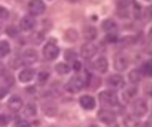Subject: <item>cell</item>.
I'll return each instance as SVG.
<instances>
[{"label": "cell", "mask_w": 152, "mask_h": 127, "mask_svg": "<svg viewBox=\"0 0 152 127\" xmlns=\"http://www.w3.org/2000/svg\"><path fill=\"white\" fill-rule=\"evenodd\" d=\"M99 101L103 105L117 107L118 105V96L114 90H103L99 93Z\"/></svg>", "instance_id": "6da1fadb"}, {"label": "cell", "mask_w": 152, "mask_h": 127, "mask_svg": "<svg viewBox=\"0 0 152 127\" xmlns=\"http://www.w3.org/2000/svg\"><path fill=\"white\" fill-rule=\"evenodd\" d=\"M85 86V81L84 78L81 77V75H74V77L70 78V81L67 82V85H66V90L70 93H78L81 92L82 89H84Z\"/></svg>", "instance_id": "7a4b0ae2"}, {"label": "cell", "mask_w": 152, "mask_h": 127, "mask_svg": "<svg viewBox=\"0 0 152 127\" xmlns=\"http://www.w3.org/2000/svg\"><path fill=\"white\" fill-rule=\"evenodd\" d=\"M45 3L41 1V0H33V1H29L28 3V11L30 17H37V15H42L45 12Z\"/></svg>", "instance_id": "3957f363"}, {"label": "cell", "mask_w": 152, "mask_h": 127, "mask_svg": "<svg viewBox=\"0 0 152 127\" xmlns=\"http://www.w3.org/2000/svg\"><path fill=\"white\" fill-rule=\"evenodd\" d=\"M42 55H44V59L51 62V60H55L59 56V48L53 41L47 42L44 49H42Z\"/></svg>", "instance_id": "277c9868"}, {"label": "cell", "mask_w": 152, "mask_h": 127, "mask_svg": "<svg viewBox=\"0 0 152 127\" xmlns=\"http://www.w3.org/2000/svg\"><path fill=\"white\" fill-rule=\"evenodd\" d=\"M97 119H99L102 123L111 126V124H114L117 122V113L111 110H106V108H104V110H100L99 112H97Z\"/></svg>", "instance_id": "5b68a950"}, {"label": "cell", "mask_w": 152, "mask_h": 127, "mask_svg": "<svg viewBox=\"0 0 152 127\" xmlns=\"http://www.w3.org/2000/svg\"><path fill=\"white\" fill-rule=\"evenodd\" d=\"M132 111H133V115L137 118L142 116L147 113L148 111V104L144 99H137L134 101H132Z\"/></svg>", "instance_id": "8992f818"}, {"label": "cell", "mask_w": 152, "mask_h": 127, "mask_svg": "<svg viewBox=\"0 0 152 127\" xmlns=\"http://www.w3.org/2000/svg\"><path fill=\"white\" fill-rule=\"evenodd\" d=\"M21 60H22V64L32 66V64H34L39 60V53H37L36 49H26L25 52L22 53Z\"/></svg>", "instance_id": "52a82bcc"}, {"label": "cell", "mask_w": 152, "mask_h": 127, "mask_svg": "<svg viewBox=\"0 0 152 127\" xmlns=\"http://www.w3.org/2000/svg\"><path fill=\"white\" fill-rule=\"evenodd\" d=\"M106 83H107V86L111 89H122L125 86V79H124V77L119 74H113L107 78Z\"/></svg>", "instance_id": "ba28073f"}, {"label": "cell", "mask_w": 152, "mask_h": 127, "mask_svg": "<svg viewBox=\"0 0 152 127\" xmlns=\"http://www.w3.org/2000/svg\"><path fill=\"white\" fill-rule=\"evenodd\" d=\"M96 53H97V46L92 42H86L84 45L81 46V49H80V55H81L84 59H92L95 56Z\"/></svg>", "instance_id": "9c48e42d"}, {"label": "cell", "mask_w": 152, "mask_h": 127, "mask_svg": "<svg viewBox=\"0 0 152 127\" xmlns=\"http://www.w3.org/2000/svg\"><path fill=\"white\" fill-rule=\"evenodd\" d=\"M92 67L93 70L100 73V74H106L107 70H108V60L104 56H99L96 60L92 62Z\"/></svg>", "instance_id": "30bf717a"}, {"label": "cell", "mask_w": 152, "mask_h": 127, "mask_svg": "<svg viewBox=\"0 0 152 127\" xmlns=\"http://www.w3.org/2000/svg\"><path fill=\"white\" fill-rule=\"evenodd\" d=\"M129 67V60L125 55H117L114 57V68L117 71H125Z\"/></svg>", "instance_id": "8fae6325"}, {"label": "cell", "mask_w": 152, "mask_h": 127, "mask_svg": "<svg viewBox=\"0 0 152 127\" xmlns=\"http://www.w3.org/2000/svg\"><path fill=\"white\" fill-rule=\"evenodd\" d=\"M34 26H36V21H34V18L30 17V15L23 17L21 19V22H19V29L23 30V32H30V30L34 29Z\"/></svg>", "instance_id": "7c38bea8"}, {"label": "cell", "mask_w": 152, "mask_h": 127, "mask_svg": "<svg viewBox=\"0 0 152 127\" xmlns=\"http://www.w3.org/2000/svg\"><path fill=\"white\" fill-rule=\"evenodd\" d=\"M136 96H137V86H136V85L127 86V88L124 89V92H122V99L126 102H132Z\"/></svg>", "instance_id": "4fadbf2b"}, {"label": "cell", "mask_w": 152, "mask_h": 127, "mask_svg": "<svg viewBox=\"0 0 152 127\" xmlns=\"http://www.w3.org/2000/svg\"><path fill=\"white\" fill-rule=\"evenodd\" d=\"M80 104L84 110H88V111H92L93 108L96 107V101L93 99L92 96L89 94H85V96H81V99H80Z\"/></svg>", "instance_id": "5bb4252c"}, {"label": "cell", "mask_w": 152, "mask_h": 127, "mask_svg": "<svg viewBox=\"0 0 152 127\" xmlns=\"http://www.w3.org/2000/svg\"><path fill=\"white\" fill-rule=\"evenodd\" d=\"M34 75H36V71L33 70V68H30V67H26V68H23L22 71H19V75H18V78H19V81L21 82H30L34 78Z\"/></svg>", "instance_id": "9a60e30c"}, {"label": "cell", "mask_w": 152, "mask_h": 127, "mask_svg": "<svg viewBox=\"0 0 152 127\" xmlns=\"http://www.w3.org/2000/svg\"><path fill=\"white\" fill-rule=\"evenodd\" d=\"M82 36L88 42H92L97 37V30H96L95 26H85L82 29Z\"/></svg>", "instance_id": "2e32d148"}, {"label": "cell", "mask_w": 152, "mask_h": 127, "mask_svg": "<svg viewBox=\"0 0 152 127\" xmlns=\"http://www.w3.org/2000/svg\"><path fill=\"white\" fill-rule=\"evenodd\" d=\"M8 108H10L11 111H14V112L21 111L22 108H23V101H22V99L18 97V96H12V97L8 100Z\"/></svg>", "instance_id": "e0dca14e"}, {"label": "cell", "mask_w": 152, "mask_h": 127, "mask_svg": "<svg viewBox=\"0 0 152 127\" xmlns=\"http://www.w3.org/2000/svg\"><path fill=\"white\" fill-rule=\"evenodd\" d=\"M41 110H42V112L45 113L47 116H50V118L55 116V115L58 113V107L55 105L53 102H44L42 107H41Z\"/></svg>", "instance_id": "ac0fdd59"}, {"label": "cell", "mask_w": 152, "mask_h": 127, "mask_svg": "<svg viewBox=\"0 0 152 127\" xmlns=\"http://www.w3.org/2000/svg\"><path fill=\"white\" fill-rule=\"evenodd\" d=\"M22 113L25 118H34L37 115V107L33 102H28L23 108H22Z\"/></svg>", "instance_id": "d6986e66"}, {"label": "cell", "mask_w": 152, "mask_h": 127, "mask_svg": "<svg viewBox=\"0 0 152 127\" xmlns=\"http://www.w3.org/2000/svg\"><path fill=\"white\" fill-rule=\"evenodd\" d=\"M140 118L134 116L133 113L132 115H127L124 119V126L125 127H140Z\"/></svg>", "instance_id": "ffe728a7"}, {"label": "cell", "mask_w": 152, "mask_h": 127, "mask_svg": "<svg viewBox=\"0 0 152 127\" xmlns=\"http://www.w3.org/2000/svg\"><path fill=\"white\" fill-rule=\"evenodd\" d=\"M102 29L107 33H111V32H115V30H117L118 25L114 19H106V21H103V23H102Z\"/></svg>", "instance_id": "44dd1931"}, {"label": "cell", "mask_w": 152, "mask_h": 127, "mask_svg": "<svg viewBox=\"0 0 152 127\" xmlns=\"http://www.w3.org/2000/svg\"><path fill=\"white\" fill-rule=\"evenodd\" d=\"M141 73L138 70H132L130 73H129V81H130V83L132 85H136V83H138V82L141 81Z\"/></svg>", "instance_id": "7402d4cb"}, {"label": "cell", "mask_w": 152, "mask_h": 127, "mask_svg": "<svg viewBox=\"0 0 152 127\" xmlns=\"http://www.w3.org/2000/svg\"><path fill=\"white\" fill-rule=\"evenodd\" d=\"M70 66H69L67 63H58L56 66H55V71H56L58 74L60 75H66L70 73Z\"/></svg>", "instance_id": "603a6c76"}, {"label": "cell", "mask_w": 152, "mask_h": 127, "mask_svg": "<svg viewBox=\"0 0 152 127\" xmlns=\"http://www.w3.org/2000/svg\"><path fill=\"white\" fill-rule=\"evenodd\" d=\"M10 44L7 41H1L0 42V57H4L7 56L8 53H10Z\"/></svg>", "instance_id": "cb8c5ba5"}, {"label": "cell", "mask_w": 152, "mask_h": 127, "mask_svg": "<svg viewBox=\"0 0 152 127\" xmlns=\"http://www.w3.org/2000/svg\"><path fill=\"white\" fill-rule=\"evenodd\" d=\"M77 33H75V30L74 29H70V30H67L66 32V40L67 41H71V42H74L75 40H77Z\"/></svg>", "instance_id": "d4e9b609"}, {"label": "cell", "mask_w": 152, "mask_h": 127, "mask_svg": "<svg viewBox=\"0 0 152 127\" xmlns=\"http://www.w3.org/2000/svg\"><path fill=\"white\" fill-rule=\"evenodd\" d=\"M50 78V73L48 71H40L39 73V82L40 83H45Z\"/></svg>", "instance_id": "484cf974"}, {"label": "cell", "mask_w": 152, "mask_h": 127, "mask_svg": "<svg viewBox=\"0 0 152 127\" xmlns=\"http://www.w3.org/2000/svg\"><path fill=\"white\" fill-rule=\"evenodd\" d=\"M151 71H152V67H151V62L149 60H147L144 64H142V73H144V75H151Z\"/></svg>", "instance_id": "4316f807"}, {"label": "cell", "mask_w": 152, "mask_h": 127, "mask_svg": "<svg viewBox=\"0 0 152 127\" xmlns=\"http://www.w3.org/2000/svg\"><path fill=\"white\" fill-rule=\"evenodd\" d=\"M6 33H7L10 37H17L18 36V29L15 28V26H8V28L6 29Z\"/></svg>", "instance_id": "83f0119b"}, {"label": "cell", "mask_w": 152, "mask_h": 127, "mask_svg": "<svg viewBox=\"0 0 152 127\" xmlns=\"http://www.w3.org/2000/svg\"><path fill=\"white\" fill-rule=\"evenodd\" d=\"M8 17H10V12H8V10L0 6V19H7Z\"/></svg>", "instance_id": "f1b7e54d"}, {"label": "cell", "mask_w": 152, "mask_h": 127, "mask_svg": "<svg viewBox=\"0 0 152 127\" xmlns=\"http://www.w3.org/2000/svg\"><path fill=\"white\" fill-rule=\"evenodd\" d=\"M15 127H32L30 126V123H29L28 120H25V119H19L15 123Z\"/></svg>", "instance_id": "f546056e"}, {"label": "cell", "mask_w": 152, "mask_h": 127, "mask_svg": "<svg viewBox=\"0 0 152 127\" xmlns=\"http://www.w3.org/2000/svg\"><path fill=\"white\" fill-rule=\"evenodd\" d=\"M10 123V118L7 116V115H0V126H7V124Z\"/></svg>", "instance_id": "4dcf8cb0"}, {"label": "cell", "mask_w": 152, "mask_h": 127, "mask_svg": "<svg viewBox=\"0 0 152 127\" xmlns=\"http://www.w3.org/2000/svg\"><path fill=\"white\" fill-rule=\"evenodd\" d=\"M106 40H107V42H117L118 37L114 34V33H108V34L106 36Z\"/></svg>", "instance_id": "1f68e13d"}, {"label": "cell", "mask_w": 152, "mask_h": 127, "mask_svg": "<svg viewBox=\"0 0 152 127\" xmlns=\"http://www.w3.org/2000/svg\"><path fill=\"white\" fill-rule=\"evenodd\" d=\"M7 93H8L7 88H4V86H0V100H3L4 97L7 96Z\"/></svg>", "instance_id": "d6a6232c"}, {"label": "cell", "mask_w": 152, "mask_h": 127, "mask_svg": "<svg viewBox=\"0 0 152 127\" xmlns=\"http://www.w3.org/2000/svg\"><path fill=\"white\" fill-rule=\"evenodd\" d=\"M66 60H71V62H74V52L73 51H67L66 52Z\"/></svg>", "instance_id": "836d02e7"}, {"label": "cell", "mask_w": 152, "mask_h": 127, "mask_svg": "<svg viewBox=\"0 0 152 127\" xmlns=\"http://www.w3.org/2000/svg\"><path fill=\"white\" fill-rule=\"evenodd\" d=\"M73 70H74V71H80V70H81V63H80L78 60H74V62H73Z\"/></svg>", "instance_id": "e575fe53"}, {"label": "cell", "mask_w": 152, "mask_h": 127, "mask_svg": "<svg viewBox=\"0 0 152 127\" xmlns=\"http://www.w3.org/2000/svg\"><path fill=\"white\" fill-rule=\"evenodd\" d=\"M4 71H6V68H4L3 63L0 62V77H1V75H4Z\"/></svg>", "instance_id": "d590c367"}, {"label": "cell", "mask_w": 152, "mask_h": 127, "mask_svg": "<svg viewBox=\"0 0 152 127\" xmlns=\"http://www.w3.org/2000/svg\"><path fill=\"white\" fill-rule=\"evenodd\" d=\"M144 127H151V122H147V123L144 124Z\"/></svg>", "instance_id": "8d00e7d4"}, {"label": "cell", "mask_w": 152, "mask_h": 127, "mask_svg": "<svg viewBox=\"0 0 152 127\" xmlns=\"http://www.w3.org/2000/svg\"><path fill=\"white\" fill-rule=\"evenodd\" d=\"M113 127H118V126H113Z\"/></svg>", "instance_id": "74e56055"}]
</instances>
